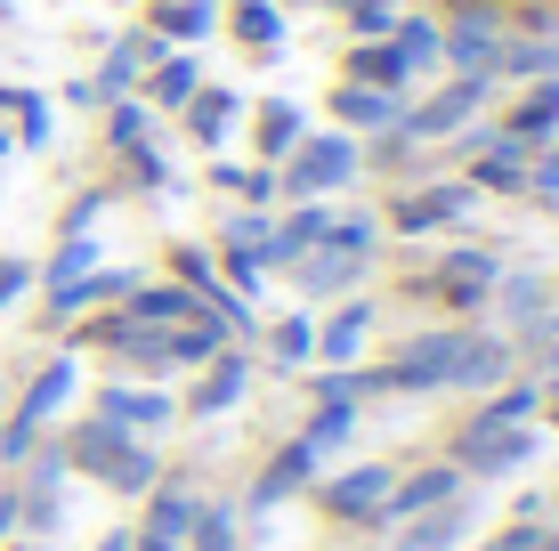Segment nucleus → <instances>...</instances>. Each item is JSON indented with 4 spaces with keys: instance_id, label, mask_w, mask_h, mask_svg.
I'll use <instances>...</instances> for the list:
<instances>
[{
    "instance_id": "nucleus-46",
    "label": "nucleus",
    "mask_w": 559,
    "mask_h": 551,
    "mask_svg": "<svg viewBox=\"0 0 559 551\" xmlns=\"http://www.w3.org/2000/svg\"><path fill=\"white\" fill-rule=\"evenodd\" d=\"M267 236H276V212H252V203H236V212L211 227V252H267Z\"/></svg>"
},
{
    "instance_id": "nucleus-51",
    "label": "nucleus",
    "mask_w": 559,
    "mask_h": 551,
    "mask_svg": "<svg viewBox=\"0 0 559 551\" xmlns=\"http://www.w3.org/2000/svg\"><path fill=\"white\" fill-rule=\"evenodd\" d=\"M397 25V0H349L341 9V41H390Z\"/></svg>"
},
{
    "instance_id": "nucleus-40",
    "label": "nucleus",
    "mask_w": 559,
    "mask_h": 551,
    "mask_svg": "<svg viewBox=\"0 0 559 551\" xmlns=\"http://www.w3.org/2000/svg\"><path fill=\"white\" fill-rule=\"evenodd\" d=\"M219 349H227V325H219V316H187V325H170V333H163L170 382H187V373H195V366H211Z\"/></svg>"
},
{
    "instance_id": "nucleus-7",
    "label": "nucleus",
    "mask_w": 559,
    "mask_h": 551,
    "mask_svg": "<svg viewBox=\"0 0 559 551\" xmlns=\"http://www.w3.org/2000/svg\"><path fill=\"white\" fill-rule=\"evenodd\" d=\"M495 98V82L487 73H447V82H430V89H414L406 113H397V139H414V146H447L462 122H478Z\"/></svg>"
},
{
    "instance_id": "nucleus-32",
    "label": "nucleus",
    "mask_w": 559,
    "mask_h": 551,
    "mask_svg": "<svg viewBox=\"0 0 559 551\" xmlns=\"http://www.w3.org/2000/svg\"><path fill=\"white\" fill-rule=\"evenodd\" d=\"M495 130L519 146H551L559 139V82H511V106L495 113Z\"/></svg>"
},
{
    "instance_id": "nucleus-60",
    "label": "nucleus",
    "mask_w": 559,
    "mask_h": 551,
    "mask_svg": "<svg viewBox=\"0 0 559 551\" xmlns=\"http://www.w3.org/2000/svg\"><path fill=\"white\" fill-rule=\"evenodd\" d=\"M0 551H41V543H25V536H9V543H0Z\"/></svg>"
},
{
    "instance_id": "nucleus-2",
    "label": "nucleus",
    "mask_w": 559,
    "mask_h": 551,
    "mask_svg": "<svg viewBox=\"0 0 559 551\" xmlns=\"http://www.w3.org/2000/svg\"><path fill=\"white\" fill-rule=\"evenodd\" d=\"M495 276H503V252H495V243H447V252H430L397 292L421 300V309H438V316H454V325H487Z\"/></svg>"
},
{
    "instance_id": "nucleus-58",
    "label": "nucleus",
    "mask_w": 559,
    "mask_h": 551,
    "mask_svg": "<svg viewBox=\"0 0 559 551\" xmlns=\"http://www.w3.org/2000/svg\"><path fill=\"white\" fill-rule=\"evenodd\" d=\"M98 551H130V527H114V536H98Z\"/></svg>"
},
{
    "instance_id": "nucleus-63",
    "label": "nucleus",
    "mask_w": 559,
    "mask_h": 551,
    "mask_svg": "<svg viewBox=\"0 0 559 551\" xmlns=\"http://www.w3.org/2000/svg\"><path fill=\"white\" fill-rule=\"evenodd\" d=\"M551 9H559V0H551Z\"/></svg>"
},
{
    "instance_id": "nucleus-21",
    "label": "nucleus",
    "mask_w": 559,
    "mask_h": 551,
    "mask_svg": "<svg viewBox=\"0 0 559 551\" xmlns=\"http://www.w3.org/2000/svg\"><path fill=\"white\" fill-rule=\"evenodd\" d=\"M544 414V382L535 373H511V382H495L487 397H471V414L447 422V439H471V430H511V422H535Z\"/></svg>"
},
{
    "instance_id": "nucleus-3",
    "label": "nucleus",
    "mask_w": 559,
    "mask_h": 551,
    "mask_svg": "<svg viewBox=\"0 0 559 551\" xmlns=\"http://www.w3.org/2000/svg\"><path fill=\"white\" fill-rule=\"evenodd\" d=\"M462 340H471V325H454V316H438V325L406 333L390 357H381V366H365V397H447Z\"/></svg>"
},
{
    "instance_id": "nucleus-47",
    "label": "nucleus",
    "mask_w": 559,
    "mask_h": 551,
    "mask_svg": "<svg viewBox=\"0 0 559 551\" xmlns=\"http://www.w3.org/2000/svg\"><path fill=\"white\" fill-rule=\"evenodd\" d=\"M66 333H73V340H66L73 357H82V349H98V357H114V349H122V340H130V316H122V309H82V316H73Z\"/></svg>"
},
{
    "instance_id": "nucleus-56",
    "label": "nucleus",
    "mask_w": 559,
    "mask_h": 551,
    "mask_svg": "<svg viewBox=\"0 0 559 551\" xmlns=\"http://www.w3.org/2000/svg\"><path fill=\"white\" fill-rule=\"evenodd\" d=\"M16 536V479H0V543Z\"/></svg>"
},
{
    "instance_id": "nucleus-48",
    "label": "nucleus",
    "mask_w": 559,
    "mask_h": 551,
    "mask_svg": "<svg viewBox=\"0 0 559 551\" xmlns=\"http://www.w3.org/2000/svg\"><path fill=\"white\" fill-rule=\"evenodd\" d=\"M324 243H333V252H365V260H381V212H333L324 219Z\"/></svg>"
},
{
    "instance_id": "nucleus-27",
    "label": "nucleus",
    "mask_w": 559,
    "mask_h": 551,
    "mask_svg": "<svg viewBox=\"0 0 559 551\" xmlns=\"http://www.w3.org/2000/svg\"><path fill=\"white\" fill-rule=\"evenodd\" d=\"M203 82H211V73H203V49H163V57H154V65L139 73V106L154 113V122H163V113H179Z\"/></svg>"
},
{
    "instance_id": "nucleus-64",
    "label": "nucleus",
    "mask_w": 559,
    "mask_h": 551,
    "mask_svg": "<svg viewBox=\"0 0 559 551\" xmlns=\"http://www.w3.org/2000/svg\"><path fill=\"white\" fill-rule=\"evenodd\" d=\"M243 551H252V543H243Z\"/></svg>"
},
{
    "instance_id": "nucleus-25",
    "label": "nucleus",
    "mask_w": 559,
    "mask_h": 551,
    "mask_svg": "<svg viewBox=\"0 0 559 551\" xmlns=\"http://www.w3.org/2000/svg\"><path fill=\"white\" fill-rule=\"evenodd\" d=\"M544 309H559V276H551V268H511V260H503V276H495V300H487L495 333H519L527 316H544Z\"/></svg>"
},
{
    "instance_id": "nucleus-38",
    "label": "nucleus",
    "mask_w": 559,
    "mask_h": 551,
    "mask_svg": "<svg viewBox=\"0 0 559 551\" xmlns=\"http://www.w3.org/2000/svg\"><path fill=\"white\" fill-rule=\"evenodd\" d=\"M203 187H211V195H227V203H252V212H276V203H284L276 170H267V163H236V155H211L203 163Z\"/></svg>"
},
{
    "instance_id": "nucleus-31",
    "label": "nucleus",
    "mask_w": 559,
    "mask_h": 551,
    "mask_svg": "<svg viewBox=\"0 0 559 551\" xmlns=\"http://www.w3.org/2000/svg\"><path fill=\"white\" fill-rule=\"evenodd\" d=\"M324 113H333V130H349V139H381V130H397L406 98L365 89V82H333V89H324Z\"/></svg>"
},
{
    "instance_id": "nucleus-37",
    "label": "nucleus",
    "mask_w": 559,
    "mask_h": 551,
    "mask_svg": "<svg viewBox=\"0 0 559 551\" xmlns=\"http://www.w3.org/2000/svg\"><path fill=\"white\" fill-rule=\"evenodd\" d=\"M139 25H146V33H163L170 49H203L211 33H219V0H146Z\"/></svg>"
},
{
    "instance_id": "nucleus-4",
    "label": "nucleus",
    "mask_w": 559,
    "mask_h": 551,
    "mask_svg": "<svg viewBox=\"0 0 559 551\" xmlns=\"http://www.w3.org/2000/svg\"><path fill=\"white\" fill-rule=\"evenodd\" d=\"M478 187L462 179V170H447V179H414V187H390V195L373 203L381 212V236H397V243H430V236H462L478 212Z\"/></svg>"
},
{
    "instance_id": "nucleus-29",
    "label": "nucleus",
    "mask_w": 559,
    "mask_h": 551,
    "mask_svg": "<svg viewBox=\"0 0 559 551\" xmlns=\"http://www.w3.org/2000/svg\"><path fill=\"white\" fill-rule=\"evenodd\" d=\"M163 49H170V41H163V33H146V25L114 33L106 57H98V73H90V82H98V98H139V73H146Z\"/></svg>"
},
{
    "instance_id": "nucleus-13",
    "label": "nucleus",
    "mask_w": 559,
    "mask_h": 551,
    "mask_svg": "<svg viewBox=\"0 0 559 551\" xmlns=\"http://www.w3.org/2000/svg\"><path fill=\"white\" fill-rule=\"evenodd\" d=\"M454 495H471V479H462L447 454L406 463L390 479V495H381V511H373V536H390V527H406V519H421V511H438V503H454Z\"/></svg>"
},
{
    "instance_id": "nucleus-53",
    "label": "nucleus",
    "mask_w": 559,
    "mask_h": 551,
    "mask_svg": "<svg viewBox=\"0 0 559 551\" xmlns=\"http://www.w3.org/2000/svg\"><path fill=\"white\" fill-rule=\"evenodd\" d=\"M519 203H535V212H559V139L535 146V179H527V195H519Z\"/></svg>"
},
{
    "instance_id": "nucleus-35",
    "label": "nucleus",
    "mask_w": 559,
    "mask_h": 551,
    "mask_svg": "<svg viewBox=\"0 0 559 551\" xmlns=\"http://www.w3.org/2000/svg\"><path fill=\"white\" fill-rule=\"evenodd\" d=\"M122 316H130L139 333H170V325H187V316H203V309H195V292H187V284L139 276V284H130V300H122Z\"/></svg>"
},
{
    "instance_id": "nucleus-49",
    "label": "nucleus",
    "mask_w": 559,
    "mask_h": 551,
    "mask_svg": "<svg viewBox=\"0 0 559 551\" xmlns=\"http://www.w3.org/2000/svg\"><path fill=\"white\" fill-rule=\"evenodd\" d=\"M114 203H122V187H114V179H98V187H82V195H73L66 212H57V236H98V219L114 212Z\"/></svg>"
},
{
    "instance_id": "nucleus-19",
    "label": "nucleus",
    "mask_w": 559,
    "mask_h": 551,
    "mask_svg": "<svg viewBox=\"0 0 559 551\" xmlns=\"http://www.w3.org/2000/svg\"><path fill=\"white\" fill-rule=\"evenodd\" d=\"M373 325H381L373 292H349V300H333V309H317V366H365Z\"/></svg>"
},
{
    "instance_id": "nucleus-61",
    "label": "nucleus",
    "mask_w": 559,
    "mask_h": 551,
    "mask_svg": "<svg viewBox=\"0 0 559 551\" xmlns=\"http://www.w3.org/2000/svg\"><path fill=\"white\" fill-rule=\"evenodd\" d=\"M544 551H559V527H551V543H544Z\"/></svg>"
},
{
    "instance_id": "nucleus-11",
    "label": "nucleus",
    "mask_w": 559,
    "mask_h": 551,
    "mask_svg": "<svg viewBox=\"0 0 559 551\" xmlns=\"http://www.w3.org/2000/svg\"><path fill=\"white\" fill-rule=\"evenodd\" d=\"M447 463L462 479H519V470L544 463V422H511V430H471L447 439Z\"/></svg>"
},
{
    "instance_id": "nucleus-59",
    "label": "nucleus",
    "mask_w": 559,
    "mask_h": 551,
    "mask_svg": "<svg viewBox=\"0 0 559 551\" xmlns=\"http://www.w3.org/2000/svg\"><path fill=\"white\" fill-rule=\"evenodd\" d=\"M16 155V139H9V122H0V163H9Z\"/></svg>"
},
{
    "instance_id": "nucleus-62",
    "label": "nucleus",
    "mask_w": 559,
    "mask_h": 551,
    "mask_svg": "<svg viewBox=\"0 0 559 551\" xmlns=\"http://www.w3.org/2000/svg\"><path fill=\"white\" fill-rule=\"evenodd\" d=\"M0 16H9V0H0Z\"/></svg>"
},
{
    "instance_id": "nucleus-12",
    "label": "nucleus",
    "mask_w": 559,
    "mask_h": 551,
    "mask_svg": "<svg viewBox=\"0 0 559 551\" xmlns=\"http://www.w3.org/2000/svg\"><path fill=\"white\" fill-rule=\"evenodd\" d=\"M82 414L130 430V439H163V430L179 422V397H170L163 382H122V373H106L98 390H82Z\"/></svg>"
},
{
    "instance_id": "nucleus-14",
    "label": "nucleus",
    "mask_w": 559,
    "mask_h": 551,
    "mask_svg": "<svg viewBox=\"0 0 559 551\" xmlns=\"http://www.w3.org/2000/svg\"><path fill=\"white\" fill-rule=\"evenodd\" d=\"M252 373H260V357L243 349V340H227L211 366L187 373V397H179V414L187 422H219V414H236L243 397H252Z\"/></svg>"
},
{
    "instance_id": "nucleus-26",
    "label": "nucleus",
    "mask_w": 559,
    "mask_h": 551,
    "mask_svg": "<svg viewBox=\"0 0 559 551\" xmlns=\"http://www.w3.org/2000/svg\"><path fill=\"white\" fill-rule=\"evenodd\" d=\"M471 536H478V511H471V495H454V503L421 511L406 527H390L381 551H471Z\"/></svg>"
},
{
    "instance_id": "nucleus-34",
    "label": "nucleus",
    "mask_w": 559,
    "mask_h": 551,
    "mask_svg": "<svg viewBox=\"0 0 559 551\" xmlns=\"http://www.w3.org/2000/svg\"><path fill=\"white\" fill-rule=\"evenodd\" d=\"M324 219H333V203H276V236H267L260 268L284 276L300 252H317V243H324Z\"/></svg>"
},
{
    "instance_id": "nucleus-52",
    "label": "nucleus",
    "mask_w": 559,
    "mask_h": 551,
    "mask_svg": "<svg viewBox=\"0 0 559 551\" xmlns=\"http://www.w3.org/2000/svg\"><path fill=\"white\" fill-rule=\"evenodd\" d=\"M163 276L170 284H187V292H195V284H211V276H219V268H211V243H163Z\"/></svg>"
},
{
    "instance_id": "nucleus-17",
    "label": "nucleus",
    "mask_w": 559,
    "mask_h": 551,
    "mask_svg": "<svg viewBox=\"0 0 559 551\" xmlns=\"http://www.w3.org/2000/svg\"><path fill=\"white\" fill-rule=\"evenodd\" d=\"M82 357H73V349H57V357H41V366H33L25 373V390H16V422H33V430H57V422H66V414L73 406H82Z\"/></svg>"
},
{
    "instance_id": "nucleus-57",
    "label": "nucleus",
    "mask_w": 559,
    "mask_h": 551,
    "mask_svg": "<svg viewBox=\"0 0 559 551\" xmlns=\"http://www.w3.org/2000/svg\"><path fill=\"white\" fill-rule=\"evenodd\" d=\"M544 430H559V382H544V414H535Z\"/></svg>"
},
{
    "instance_id": "nucleus-45",
    "label": "nucleus",
    "mask_w": 559,
    "mask_h": 551,
    "mask_svg": "<svg viewBox=\"0 0 559 551\" xmlns=\"http://www.w3.org/2000/svg\"><path fill=\"white\" fill-rule=\"evenodd\" d=\"M98 236H57V252L41 260V284H33V292H66V284L73 276H90V268H98Z\"/></svg>"
},
{
    "instance_id": "nucleus-15",
    "label": "nucleus",
    "mask_w": 559,
    "mask_h": 551,
    "mask_svg": "<svg viewBox=\"0 0 559 551\" xmlns=\"http://www.w3.org/2000/svg\"><path fill=\"white\" fill-rule=\"evenodd\" d=\"M503 57V9H438V65L447 73H487Z\"/></svg>"
},
{
    "instance_id": "nucleus-10",
    "label": "nucleus",
    "mask_w": 559,
    "mask_h": 551,
    "mask_svg": "<svg viewBox=\"0 0 559 551\" xmlns=\"http://www.w3.org/2000/svg\"><path fill=\"white\" fill-rule=\"evenodd\" d=\"M390 479H397V463H341V470H324V479L308 487V503L333 527H349V536H373V511L390 495Z\"/></svg>"
},
{
    "instance_id": "nucleus-33",
    "label": "nucleus",
    "mask_w": 559,
    "mask_h": 551,
    "mask_svg": "<svg viewBox=\"0 0 559 551\" xmlns=\"http://www.w3.org/2000/svg\"><path fill=\"white\" fill-rule=\"evenodd\" d=\"M0 122H9L16 155H41V146H57V98L33 82H0Z\"/></svg>"
},
{
    "instance_id": "nucleus-20",
    "label": "nucleus",
    "mask_w": 559,
    "mask_h": 551,
    "mask_svg": "<svg viewBox=\"0 0 559 551\" xmlns=\"http://www.w3.org/2000/svg\"><path fill=\"white\" fill-rule=\"evenodd\" d=\"M219 33L252 57V65H276L284 41H293V16H284L276 0H219Z\"/></svg>"
},
{
    "instance_id": "nucleus-24",
    "label": "nucleus",
    "mask_w": 559,
    "mask_h": 551,
    "mask_svg": "<svg viewBox=\"0 0 559 551\" xmlns=\"http://www.w3.org/2000/svg\"><path fill=\"white\" fill-rule=\"evenodd\" d=\"M179 130H187V146H203V155H227V139L243 130V89L203 82L195 98L179 106Z\"/></svg>"
},
{
    "instance_id": "nucleus-22",
    "label": "nucleus",
    "mask_w": 559,
    "mask_h": 551,
    "mask_svg": "<svg viewBox=\"0 0 559 551\" xmlns=\"http://www.w3.org/2000/svg\"><path fill=\"white\" fill-rule=\"evenodd\" d=\"M462 179H471L478 195L519 203V195H527V179H535V146H519V139H503V130H487V146L462 163Z\"/></svg>"
},
{
    "instance_id": "nucleus-41",
    "label": "nucleus",
    "mask_w": 559,
    "mask_h": 551,
    "mask_svg": "<svg viewBox=\"0 0 559 551\" xmlns=\"http://www.w3.org/2000/svg\"><path fill=\"white\" fill-rule=\"evenodd\" d=\"M503 340H511L519 373H535V382H559V309L527 316V325H519V333H503Z\"/></svg>"
},
{
    "instance_id": "nucleus-28",
    "label": "nucleus",
    "mask_w": 559,
    "mask_h": 551,
    "mask_svg": "<svg viewBox=\"0 0 559 551\" xmlns=\"http://www.w3.org/2000/svg\"><path fill=\"white\" fill-rule=\"evenodd\" d=\"M243 130H252V163L276 170V163L293 155V146H300L317 122H308V106H300V98H260V106H243Z\"/></svg>"
},
{
    "instance_id": "nucleus-6",
    "label": "nucleus",
    "mask_w": 559,
    "mask_h": 551,
    "mask_svg": "<svg viewBox=\"0 0 559 551\" xmlns=\"http://www.w3.org/2000/svg\"><path fill=\"white\" fill-rule=\"evenodd\" d=\"M300 390H308V422H300V439L333 463V446H349L357 439V422H365V366H308L300 373Z\"/></svg>"
},
{
    "instance_id": "nucleus-42",
    "label": "nucleus",
    "mask_w": 559,
    "mask_h": 551,
    "mask_svg": "<svg viewBox=\"0 0 559 551\" xmlns=\"http://www.w3.org/2000/svg\"><path fill=\"white\" fill-rule=\"evenodd\" d=\"M114 170H122V195H170V187H179V170H170V155L154 139H139V146H122V155H114Z\"/></svg>"
},
{
    "instance_id": "nucleus-43",
    "label": "nucleus",
    "mask_w": 559,
    "mask_h": 551,
    "mask_svg": "<svg viewBox=\"0 0 559 551\" xmlns=\"http://www.w3.org/2000/svg\"><path fill=\"white\" fill-rule=\"evenodd\" d=\"M495 82H559V33H544V41H519V33H503Z\"/></svg>"
},
{
    "instance_id": "nucleus-5",
    "label": "nucleus",
    "mask_w": 559,
    "mask_h": 551,
    "mask_svg": "<svg viewBox=\"0 0 559 551\" xmlns=\"http://www.w3.org/2000/svg\"><path fill=\"white\" fill-rule=\"evenodd\" d=\"M357 179H365V170H357V139H349V130H308L293 155L276 163L284 203H333V195H349Z\"/></svg>"
},
{
    "instance_id": "nucleus-50",
    "label": "nucleus",
    "mask_w": 559,
    "mask_h": 551,
    "mask_svg": "<svg viewBox=\"0 0 559 551\" xmlns=\"http://www.w3.org/2000/svg\"><path fill=\"white\" fill-rule=\"evenodd\" d=\"M98 122H106V155H122V146L154 139V113H146L139 98H106V106H98Z\"/></svg>"
},
{
    "instance_id": "nucleus-39",
    "label": "nucleus",
    "mask_w": 559,
    "mask_h": 551,
    "mask_svg": "<svg viewBox=\"0 0 559 551\" xmlns=\"http://www.w3.org/2000/svg\"><path fill=\"white\" fill-rule=\"evenodd\" d=\"M243 503L236 495H195V519H187V551H243Z\"/></svg>"
},
{
    "instance_id": "nucleus-1",
    "label": "nucleus",
    "mask_w": 559,
    "mask_h": 551,
    "mask_svg": "<svg viewBox=\"0 0 559 551\" xmlns=\"http://www.w3.org/2000/svg\"><path fill=\"white\" fill-rule=\"evenodd\" d=\"M57 463H66V479H90L106 487L114 503H139L154 479H163V446L154 439H130V430L98 422V414H66V422L49 430Z\"/></svg>"
},
{
    "instance_id": "nucleus-16",
    "label": "nucleus",
    "mask_w": 559,
    "mask_h": 551,
    "mask_svg": "<svg viewBox=\"0 0 559 551\" xmlns=\"http://www.w3.org/2000/svg\"><path fill=\"white\" fill-rule=\"evenodd\" d=\"M16 479V536L25 543H41L66 527V463H57V446L41 439V454H33L25 470H9Z\"/></svg>"
},
{
    "instance_id": "nucleus-8",
    "label": "nucleus",
    "mask_w": 559,
    "mask_h": 551,
    "mask_svg": "<svg viewBox=\"0 0 559 551\" xmlns=\"http://www.w3.org/2000/svg\"><path fill=\"white\" fill-rule=\"evenodd\" d=\"M317 479H324V454H317V446H308L300 430H293V439H276V446L260 454V470L243 479V495H236V503H243V519H260V511H284V503H300Z\"/></svg>"
},
{
    "instance_id": "nucleus-36",
    "label": "nucleus",
    "mask_w": 559,
    "mask_h": 551,
    "mask_svg": "<svg viewBox=\"0 0 559 551\" xmlns=\"http://www.w3.org/2000/svg\"><path fill=\"white\" fill-rule=\"evenodd\" d=\"M333 82H365V89H390V98H414V73L390 41H341Z\"/></svg>"
},
{
    "instance_id": "nucleus-18",
    "label": "nucleus",
    "mask_w": 559,
    "mask_h": 551,
    "mask_svg": "<svg viewBox=\"0 0 559 551\" xmlns=\"http://www.w3.org/2000/svg\"><path fill=\"white\" fill-rule=\"evenodd\" d=\"M365 276H373V260L365 252H333V243H317V252H300L293 268H284V284L300 292V309H333V300L365 292Z\"/></svg>"
},
{
    "instance_id": "nucleus-9",
    "label": "nucleus",
    "mask_w": 559,
    "mask_h": 551,
    "mask_svg": "<svg viewBox=\"0 0 559 551\" xmlns=\"http://www.w3.org/2000/svg\"><path fill=\"white\" fill-rule=\"evenodd\" d=\"M195 470L163 463V479L139 495V519H130V551H187V519H195Z\"/></svg>"
},
{
    "instance_id": "nucleus-23",
    "label": "nucleus",
    "mask_w": 559,
    "mask_h": 551,
    "mask_svg": "<svg viewBox=\"0 0 559 551\" xmlns=\"http://www.w3.org/2000/svg\"><path fill=\"white\" fill-rule=\"evenodd\" d=\"M519 373V357H511V340L495 333V325H471V340H462V357H454V382H447V397H487L495 382H511Z\"/></svg>"
},
{
    "instance_id": "nucleus-30",
    "label": "nucleus",
    "mask_w": 559,
    "mask_h": 551,
    "mask_svg": "<svg viewBox=\"0 0 559 551\" xmlns=\"http://www.w3.org/2000/svg\"><path fill=\"white\" fill-rule=\"evenodd\" d=\"M252 340H260V366H267V373H293V382H300V373L317 366V309H284V316H267Z\"/></svg>"
},
{
    "instance_id": "nucleus-55",
    "label": "nucleus",
    "mask_w": 559,
    "mask_h": 551,
    "mask_svg": "<svg viewBox=\"0 0 559 551\" xmlns=\"http://www.w3.org/2000/svg\"><path fill=\"white\" fill-rule=\"evenodd\" d=\"M57 106H73V113H98L106 98H98V82H90V73H73V82L57 89Z\"/></svg>"
},
{
    "instance_id": "nucleus-54",
    "label": "nucleus",
    "mask_w": 559,
    "mask_h": 551,
    "mask_svg": "<svg viewBox=\"0 0 559 551\" xmlns=\"http://www.w3.org/2000/svg\"><path fill=\"white\" fill-rule=\"evenodd\" d=\"M33 284H41V260H25V252L0 260V316H9L16 300H33Z\"/></svg>"
},
{
    "instance_id": "nucleus-44",
    "label": "nucleus",
    "mask_w": 559,
    "mask_h": 551,
    "mask_svg": "<svg viewBox=\"0 0 559 551\" xmlns=\"http://www.w3.org/2000/svg\"><path fill=\"white\" fill-rule=\"evenodd\" d=\"M390 49L406 57V73H414V82L447 73V65H438V16H421V9H397V25H390Z\"/></svg>"
}]
</instances>
